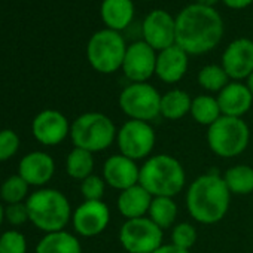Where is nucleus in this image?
<instances>
[{
	"label": "nucleus",
	"mask_w": 253,
	"mask_h": 253,
	"mask_svg": "<svg viewBox=\"0 0 253 253\" xmlns=\"http://www.w3.org/2000/svg\"><path fill=\"white\" fill-rule=\"evenodd\" d=\"M223 36L219 12L203 5H189L176 17V45L189 55L211 51Z\"/></svg>",
	"instance_id": "1"
},
{
	"label": "nucleus",
	"mask_w": 253,
	"mask_h": 253,
	"mask_svg": "<svg viewBox=\"0 0 253 253\" xmlns=\"http://www.w3.org/2000/svg\"><path fill=\"white\" fill-rule=\"evenodd\" d=\"M186 209L191 217L203 225L220 222L231 204V192L223 177L217 173H204L192 180L185 197Z\"/></svg>",
	"instance_id": "2"
},
{
	"label": "nucleus",
	"mask_w": 253,
	"mask_h": 253,
	"mask_svg": "<svg viewBox=\"0 0 253 253\" xmlns=\"http://www.w3.org/2000/svg\"><path fill=\"white\" fill-rule=\"evenodd\" d=\"M139 183L152 197L174 198L186 185V171L177 158L169 154H157L145 160L140 167Z\"/></svg>",
	"instance_id": "3"
},
{
	"label": "nucleus",
	"mask_w": 253,
	"mask_h": 253,
	"mask_svg": "<svg viewBox=\"0 0 253 253\" xmlns=\"http://www.w3.org/2000/svg\"><path fill=\"white\" fill-rule=\"evenodd\" d=\"M26 206L29 219L46 234L63 231L72 219L70 203L67 197L57 189H41L33 192Z\"/></svg>",
	"instance_id": "4"
},
{
	"label": "nucleus",
	"mask_w": 253,
	"mask_h": 253,
	"mask_svg": "<svg viewBox=\"0 0 253 253\" xmlns=\"http://www.w3.org/2000/svg\"><path fill=\"white\" fill-rule=\"evenodd\" d=\"M118 128L115 122L104 113L86 112L78 116L70 126V137L75 148L91 154L103 152L116 142Z\"/></svg>",
	"instance_id": "5"
},
{
	"label": "nucleus",
	"mask_w": 253,
	"mask_h": 253,
	"mask_svg": "<svg viewBox=\"0 0 253 253\" xmlns=\"http://www.w3.org/2000/svg\"><path fill=\"white\" fill-rule=\"evenodd\" d=\"M250 142V128L243 118L220 116L207 128V145L220 158L241 155Z\"/></svg>",
	"instance_id": "6"
},
{
	"label": "nucleus",
	"mask_w": 253,
	"mask_h": 253,
	"mask_svg": "<svg viewBox=\"0 0 253 253\" xmlns=\"http://www.w3.org/2000/svg\"><path fill=\"white\" fill-rule=\"evenodd\" d=\"M124 38L119 32L104 29L92 35L86 46V57L94 70L109 75L122 69L126 52Z\"/></svg>",
	"instance_id": "7"
},
{
	"label": "nucleus",
	"mask_w": 253,
	"mask_h": 253,
	"mask_svg": "<svg viewBox=\"0 0 253 253\" xmlns=\"http://www.w3.org/2000/svg\"><path fill=\"white\" fill-rule=\"evenodd\" d=\"M119 107L128 119L151 122L161 116V94L148 82L125 86L119 94Z\"/></svg>",
	"instance_id": "8"
},
{
	"label": "nucleus",
	"mask_w": 253,
	"mask_h": 253,
	"mask_svg": "<svg viewBox=\"0 0 253 253\" xmlns=\"http://www.w3.org/2000/svg\"><path fill=\"white\" fill-rule=\"evenodd\" d=\"M155 143L157 133L151 122L128 119L118 128L116 145L119 154L136 163L152 157Z\"/></svg>",
	"instance_id": "9"
},
{
	"label": "nucleus",
	"mask_w": 253,
	"mask_h": 253,
	"mask_svg": "<svg viewBox=\"0 0 253 253\" xmlns=\"http://www.w3.org/2000/svg\"><path fill=\"white\" fill-rule=\"evenodd\" d=\"M164 231L148 216L125 220L119 229V243L126 253H152L164 244Z\"/></svg>",
	"instance_id": "10"
},
{
	"label": "nucleus",
	"mask_w": 253,
	"mask_h": 253,
	"mask_svg": "<svg viewBox=\"0 0 253 253\" xmlns=\"http://www.w3.org/2000/svg\"><path fill=\"white\" fill-rule=\"evenodd\" d=\"M157 51L149 46L145 41H139L131 43L126 48L122 72L131 81L136 82H148L155 75L157 69Z\"/></svg>",
	"instance_id": "11"
},
{
	"label": "nucleus",
	"mask_w": 253,
	"mask_h": 253,
	"mask_svg": "<svg viewBox=\"0 0 253 253\" xmlns=\"http://www.w3.org/2000/svg\"><path fill=\"white\" fill-rule=\"evenodd\" d=\"M75 231L82 237H97L110 223V209L101 201H84L72 214Z\"/></svg>",
	"instance_id": "12"
},
{
	"label": "nucleus",
	"mask_w": 253,
	"mask_h": 253,
	"mask_svg": "<svg viewBox=\"0 0 253 253\" xmlns=\"http://www.w3.org/2000/svg\"><path fill=\"white\" fill-rule=\"evenodd\" d=\"M142 35L155 51H164L176 45V18L161 9L152 11L143 21Z\"/></svg>",
	"instance_id": "13"
},
{
	"label": "nucleus",
	"mask_w": 253,
	"mask_h": 253,
	"mask_svg": "<svg viewBox=\"0 0 253 253\" xmlns=\"http://www.w3.org/2000/svg\"><path fill=\"white\" fill-rule=\"evenodd\" d=\"M222 67L229 79H247L253 72V41L247 38L232 41L223 51Z\"/></svg>",
	"instance_id": "14"
},
{
	"label": "nucleus",
	"mask_w": 253,
	"mask_h": 253,
	"mask_svg": "<svg viewBox=\"0 0 253 253\" xmlns=\"http://www.w3.org/2000/svg\"><path fill=\"white\" fill-rule=\"evenodd\" d=\"M101 176L107 186L121 192L139 183L140 167L136 161L124 157L122 154H115L104 161Z\"/></svg>",
	"instance_id": "15"
},
{
	"label": "nucleus",
	"mask_w": 253,
	"mask_h": 253,
	"mask_svg": "<svg viewBox=\"0 0 253 253\" xmlns=\"http://www.w3.org/2000/svg\"><path fill=\"white\" fill-rule=\"evenodd\" d=\"M70 126L72 125L61 112L46 109L35 118L32 128L38 142L46 146H55L70 134Z\"/></svg>",
	"instance_id": "16"
},
{
	"label": "nucleus",
	"mask_w": 253,
	"mask_h": 253,
	"mask_svg": "<svg viewBox=\"0 0 253 253\" xmlns=\"http://www.w3.org/2000/svg\"><path fill=\"white\" fill-rule=\"evenodd\" d=\"M217 103L223 116L243 118L253 106V95L246 84L240 81L229 82L219 94Z\"/></svg>",
	"instance_id": "17"
},
{
	"label": "nucleus",
	"mask_w": 253,
	"mask_h": 253,
	"mask_svg": "<svg viewBox=\"0 0 253 253\" xmlns=\"http://www.w3.org/2000/svg\"><path fill=\"white\" fill-rule=\"evenodd\" d=\"M188 55L180 46L173 45L157 55L155 75L166 84H176L188 72Z\"/></svg>",
	"instance_id": "18"
},
{
	"label": "nucleus",
	"mask_w": 253,
	"mask_h": 253,
	"mask_svg": "<svg viewBox=\"0 0 253 253\" xmlns=\"http://www.w3.org/2000/svg\"><path fill=\"white\" fill-rule=\"evenodd\" d=\"M54 171V160L45 152H32L20 163V176L33 186H42L48 183L52 179Z\"/></svg>",
	"instance_id": "19"
},
{
	"label": "nucleus",
	"mask_w": 253,
	"mask_h": 253,
	"mask_svg": "<svg viewBox=\"0 0 253 253\" xmlns=\"http://www.w3.org/2000/svg\"><path fill=\"white\" fill-rule=\"evenodd\" d=\"M152 200L154 197L140 183H137L119 192L116 200V209L121 213V216L125 217V220L145 217L149 213Z\"/></svg>",
	"instance_id": "20"
},
{
	"label": "nucleus",
	"mask_w": 253,
	"mask_h": 253,
	"mask_svg": "<svg viewBox=\"0 0 253 253\" xmlns=\"http://www.w3.org/2000/svg\"><path fill=\"white\" fill-rule=\"evenodd\" d=\"M134 17L133 0H103L101 18L107 29L121 32L130 26Z\"/></svg>",
	"instance_id": "21"
},
{
	"label": "nucleus",
	"mask_w": 253,
	"mask_h": 253,
	"mask_svg": "<svg viewBox=\"0 0 253 253\" xmlns=\"http://www.w3.org/2000/svg\"><path fill=\"white\" fill-rule=\"evenodd\" d=\"M192 97L179 88L170 89L161 95V116L169 121H179L191 113Z\"/></svg>",
	"instance_id": "22"
},
{
	"label": "nucleus",
	"mask_w": 253,
	"mask_h": 253,
	"mask_svg": "<svg viewBox=\"0 0 253 253\" xmlns=\"http://www.w3.org/2000/svg\"><path fill=\"white\" fill-rule=\"evenodd\" d=\"M36 253H82L79 240L67 231L48 232L38 244Z\"/></svg>",
	"instance_id": "23"
},
{
	"label": "nucleus",
	"mask_w": 253,
	"mask_h": 253,
	"mask_svg": "<svg viewBox=\"0 0 253 253\" xmlns=\"http://www.w3.org/2000/svg\"><path fill=\"white\" fill-rule=\"evenodd\" d=\"M179 214V207L174 198L170 197H154L148 217L158 225L163 231L171 229L176 225V219Z\"/></svg>",
	"instance_id": "24"
},
{
	"label": "nucleus",
	"mask_w": 253,
	"mask_h": 253,
	"mask_svg": "<svg viewBox=\"0 0 253 253\" xmlns=\"http://www.w3.org/2000/svg\"><path fill=\"white\" fill-rule=\"evenodd\" d=\"M222 177L231 195H249L253 192V167L247 164L229 167Z\"/></svg>",
	"instance_id": "25"
},
{
	"label": "nucleus",
	"mask_w": 253,
	"mask_h": 253,
	"mask_svg": "<svg viewBox=\"0 0 253 253\" xmlns=\"http://www.w3.org/2000/svg\"><path fill=\"white\" fill-rule=\"evenodd\" d=\"M192 119L204 126H209L214 124L220 116V107L217 103V98L210 95V94H200L192 98V106H191V113Z\"/></svg>",
	"instance_id": "26"
},
{
	"label": "nucleus",
	"mask_w": 253,
	"mask_h": 253,
	"mask_svg": "<svg viewBox=\"0 0 253 253\" xmlns=\"http://www.w3.org/2000/svg\"><path fill=\"white\" fill-rule=\"evenodd\" d=\"M92 170H94V154L81 148H73L66 160L67 174L72 179L82 182L84 179L92 174Z\"/></svg>",
	"instance_id": "27"
},
{
	"label": "nucleus",
	"mask_w": 253,
	"mask_h": 253,
	"mask_svg": "<svg viewBox=\"0 0 253 253\" xmlns=\"http://www.w3.org/2000/svg\"><path fill=\"white\" fill-rule=\"evenodd\" d=\"M198 84L203 89L209 92H220L228 84L229 76L226 75L225 69L217 64H207L198 72Z\"/></svg>",
	"instance_id": "28"
},
{
	"label": "nucleus",
	"mask_w": 253,
	"mask_h": 253,
	"mask_svg": "<svg viewBox=\"0 0 253 253\" xmlns=\"http://www.w3.org/2000/svg\"><path fill=\"white\" fill-rule=\"evenodd\" d=\"M27 191H29V183L18 174V176L9 177L2 185L0 194H2V198L8 204H17L23 201V198L27 195Z\"/></svg>",
	"instance_id": "29"
},
{
	"label": "nucleus",
	"mask_w": 253,
	"mask_h": 253,
	"mask_svg": "<svg viewBox=\"0 0 253 253\" xmlns=\"http://www.w3.org/2000/svg\"><path fill=\"white\" fill-rule=\"evenodd\" d=\"M198 234L192 223L179 222L171 228V243L185 250H191L197 243Z\"/></svg>",
	"instance_id": "30"
},
{
	"label": "nucleus",
	"mask_w": 253,
	"mask_h": 253,
	"mask_svg": "<svg viewBox=\"0 0 253 253\" xmlns=\"http://www.w3.org/2000/svg\"><path fill=\"white\" fill-rule=\"evenodd\" d=\"M107 183L104 182L103 176L91 174L81 182V194L85 201H101L106 192Z\"/></svg>",
	"instance_id": "31"
},
{
	"label": "nucleus",
	"mask_w": 253,
	"mask_h": 253,
	"mask_svg": "<svg viewBox=\"0 0 253 253\" xmlns=\"http://www.w3.org/2000/svg\"><path fill=\"white\" fill-rule=\"evenodd\" d=\"M26 237L18 231H6L0 237V253H26Z\"/></svg>",
	"instance_id": "32"
},
{
	"label": "nucleus",
	"mask_w": 253,
	"mask_h": 253,
	"mask_svg": "<svg viewBox=\"0 0 253 253\" xmlns=\"http://www.w3.org/2000/svg\"><path fill=\"white\" fill-rule=\"evenodd\" d=\"M20 148V139L12 130L0 131V161L12 158Z\"/></svg>",
	"instance_id": "33"
},
{
	"label": "nucleus",
	"mask_w": 253,
	"mask_h": 253,
	"mask_svg": "<svg viewBox=\"0 0 253 253\" xmlns=\"http://www.w3.org/2000/svg\"><path fill=\"white\" fill-rule=\"evenodd\" d=\"M5 217L12 223V225H21L29 219V210L26 204L17 203V204H9L5 209Z\"/></svg>",
	"instance_id": "34"
},
{
	"label": "nucleus",
	"mask_w": 253,
	"mask_h": 253,
	"mask_svg": "<svg viewBox=\"0 0 253 253\" xmlns=\"http://www.w3.org/2000/svg\"><path fill=\"white\" fill-rule=\"evenodd\" d=\"M152 253H191L189 250H185V249H182V247H177V246H174L173 243H169V244H163V246H160L155 252H152Z\"/></svg>",
	"instance_id": "35"
},
{
	"label": "nucleus",
	"mask_w": 253,
	"mask_h": 253,
	"mask_svg": "<svg viewBox=\"0 0 253 253\" xmlns=\"http://www.w3.org/2000/svg\"><path fill=\"white\" fill-rule=\"evenodd\" d=\"M253 0H223V3L232 9H243L246 6H249Z\"/></svg>",
	"instance_id": "36"
},
{
	"label": "nucleus",
	"mask_w": 253,
	"mask_h": 253,
	"mask_svg": "<svg viewBox=\"0 0 253 253\" xmlns=\"http://www.w3.org/2000/svg\"><path fill=\"white\" fill-rule=\"evenodd\" d=\"M197 2V5H203V6H209V8H211L214 3H217L219 0H195Z\"/></svg>",
	"instance_id": "37"
},
{
	"label": "nucleus",
	"mask_w": 253,
	"mask_h": 253,
	"mask_svg": "<svg viewBox=\"0 0 253 253\" xmlns=\"http://www.w3.org/2000/svg\"><path fill=\"white\" fill-rule=\"evenodd\" d=\"M246 85H247V88H249V91L252 92V95H253V72L249 75V78L246 79Z\"/></svg>",
	"instance_id": "38"
},
{
	"label": "nucleus",
	"mask_w": 253,
	"mask_h": 253,
	"mask_svg": "<svg viewBox=\"0 0 253 253\" xmlns=\"http://www.w3.org/2000/svg\"><path fill=\"white\" fill-rule=\"evenodd\" d=\"M3 217H5V209L2 207V204H0V225L3 222Z\"/></svg>",
	"instance_id": "39"
}]
</instances>
